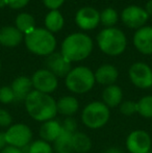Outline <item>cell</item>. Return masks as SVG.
<instances>
[{
    "label": "cell",
    "instance_id": "obj_25",
    "mask_svg": "<svg viewBox=\"0 0 152 153\" xmlns=\"http://www.w3.org/2000/svg\"><path fill=\"white\" fill-rule=\"evenodd\" d=\"M138 103V113L142 117L152 118V96H145Z\"/></svg>",
    "mask_w": 152,
    "mask_h": 153
},
{
    "label": "cell",
    "instance_id": "obj_36",
    "mask_svg": "<svg viewBox=\"0 0 152 153\" xmlns=\"http://www.w3.org/2000/svg\"><path fill=\"white\" fill-rule=\"evenodd\" d=\"M145 10L147 12V14L151 15V16H152V0L148 1V3H147V5H146V10Z\"/></svg>",
    "mask_w": 152,
    "mask_h": 153
},
{
    "label": "cell",
    "instance_id": "obj_10",
    "mask_svg": "<svg viewBox=\"0 0 152 153\" xmlns=\"http://www.w3.org/2000/svg\"><path fill=\"white\" fill-rule=\"evenodd\" d=\"M31 82L36 91L48 94V93L53 92L57 88V77L49 70L42 69L33 74Z\"/></svg>",
    "mask_w": 152,
    "mask_h": 153
},
{
    "label": "cell",
    "instance_id": "obj_24",
    "mask_svg": "<svg viewBox=\"0 0 152 153\" xmlns=\"http://www.w3.org/2000/svg\"><path fill=\"white\" fill-rule=\"evenodd\" d=\"M16 26L21 32L27 34L35 29V19L31 15L22 13L16 18Z\"/></svg>",
    "mask_w": 152,
    "mask_h": 153
},
{
    "label": "cell",
    "instance_id": "obj_38",
    "mask_svg": "<svg viewBox=\"0 0 152 153\" xmlns=\"http://www.w3.org/2000/svg\"><path fill=\"white\" fill-rule=\"evenodd\" d=\"M57 153H70V152H57Z\"/></svg>",
    "mask_w": 152,
    "mask_h": 153
},
{
    "label": "cell",
    "instance_id": "obj_27",
    "mask_svg": "<svg viewBox=\"0 0 152 153\" xmlns=\"http://www.w3.org/2000/svg\"><path fill=\"white\" fill-rule=\"evenodd\" d=\"M29 153H53L52 148L45 141H36L30 144Z\"/></svg>",
    "mask_w": 152,
    "mask_h": 153
},
{
    "label": "cell",
    "instance_id": "obj_17",
    "mask_svg": "<svg viewBox=\"0 0 152 153\" xmlns=\"http://www.w3.org/2000/svg\"><path fill=\"white\" fill-rule=\"evenodd\" d=\"M95 80L101 85H112L118 79V70L112 65H103L96 71Z\"/></svg>",
    "mask_w": 152,
    "mask_h": 153
},
{
    "label": "cell",
    "instance_id": "obj_11",
    "mask_svg": "<svg viewBox=\"0 0 152 153\" xmlns=\"http://www.w3.org/2000/svg\"><path fill=\"white\" fill-rule=\"evenodd\" d=\"M147 12L143 8L136 5H131L126 7L122 13V21L126 26L130 28H138L145 24L148 20Z\"/></svg>",
    "mask_w": 152,
    "mask_h": 153
},
{
    "label": "cell",
    "instance_id": "obj_15",
    "mask_svg": "<svg viewBox=\"0 0 152 153\" xmlns=\"http://www.w3.org/2000/svg\"><path fill=\"white\" fill-rule=\"evenodd\" d=\"M12 90L15 95V101H25L31 92L33 82L31 79L25 76H20L16 78L12 83Z\"/></svg>",
    "mask_w": 152,
    "mask_h": 153
},
{
    "label": "cell",
    "instance_id": "obj_39",
    "mask_svg": "<svg viewBox=\"0 0 152 153\" xmlns=\"http://www.w3.org/2000/svg\"><path fill=\"white\" fill-rule=\"evenodd\" d=\"M0 70H1V62H0Z\"/></svg>",
    "mask_w": 152,
    "mask_h": 153
},
{
    "label": "cell",
    "instance_id": "obj_6",
    "mask_svg": "<svg viewBox=\"0 0 152 153\" xmlns=\"http://www.w3.org/2000/svg\"><path fill=\"white\" fill-rule=\"evenodd\" d=\"M110 116L108 107L103 102L95 101L85 107L81 114V120L89 128L98 129L108 123Z\"/></svg>",
    "mask_w": 152,
    "mask_h": 153
},
{
    "label": "cell",
    "instance_id": "obj_9",
    "mask_svg": "<svg viewBox=\"0 0 152 153\" xmlns=\"http://www.w3.org/2000/svg\"><path fill=\"white\" fill-rule=\"evenodd\" d=\"M151 137L146 131H132L126 140L127 149L130 153H148L151 150Z\"/></svg>",
    "mask_w": 152,
    "mask_h": 153
},
{
    "label": "cell",
    "instance_id": "obj_30",
    "mask_svg": "<svg viewBox=\"0 0 152 153\" xmlns=\"http://www.w3.org/2000/svg\"><path fill=\"white\" fill-rule=\"evenodd\" d=\"M12 116L5 109H0V126L7 127L12 124Z\"/></svg>",
    "mask_w": 152,
    "mask_h": 153
},
{
    "label": "cell",
    "instance_id": "obj_2",
    "mask_svg": "<svg viewBox=\"0 0 152 153\" xmlns=\"http://www.w3.org/2000/svg\"><path fill=\"white\" fill-rule=\"evenodd\" d=\"M93 42L85 33H73L65 39L62 44V54L66 59L71 62H79L87 59L92 52Z\"/></svg>",
    "mask_w": 152,
    "mask_h": 153
},
{
    "label": "cell",
    "instance_id": "obj_23",
    "mask_svg": "<svg viewBox=\"0 0 152 153\" xmlns=\"http://www.w3.org/2000/svg\"><path fill=\"white\" fill-rule=\"evenodd\" d=\"M47 30L50 32H56L61 30L64 25V18L59 10H51L45 18Z\"/></svg>",
    "mask_w": 152,
    "mask_h": 153
},
{
    "label": "cell",
    "instance_id": "obj_31",
    "mask_svg": "<svg viewBox=\"0 0 152 153\" xmlns=\"http://www.w3.org/2000/svg\"><path fill=\"white\" fill-rule=\"evenodd\" d=\"M64 1L65 0H43L45 5L52 10H56L64 3Z\"/></svg>",
    "mask_w": 152,
    "mask_h": 153
},
{
    "label": "cell",
    "instance_id": "obj_3",
    "mask_svg": "<svg viewBox=\"0 0 152 153\" xmlns=\"http://www.w3.org/2000/svg\"><path fill=\"white\" fill-rule=\"evenodd\" d=\"M26 47L38 55H50L56 46L53 34L47 29L35 28L25 36Z\"/></svg>",
    "mask_w": 152,
    "mask_h": 153
},
{
    "label": "cell",
    "instance_id": "obj_35",
    "mask_svg": "<svg viewBox=\"0 0 152 153\" xmlns=\"http://www.w3.org/2000/svg\"><path fill=\"white\" fill-rule=\"evenodd\" d=\"M105 153H124L123 150L119 149V148H116V147H113V148H110L105 151Z\"/></svg>",
    "mask_w": 152,
    "mask_h": 153
},
{
    "label": "cell",
    "instance_id": "obj_19",
    "mask_svg": "<svg viewBox=\"0 0 152 153\" xmlns=\"http://www.w3.org/2000/svg\"><path fill=\"white\" fill-rule=\"evenodd\" d=\"M122 90L118 85H108L102 93V99L108 107H116L122 102Z\"/></svg>",
    "mask_w": 152,
    "mask_h": 153
},
{
    "label": "cell",
    "instance_id": "obj_16",
    "mask_svg": "<svg viewBox=\"0 0 152 153\" xmlns=\"http://www.w3.org/2000/svg\"><path fill=\"white\" fill-rule=\"evenodd\" d=\"M23 40L22 32L16 27L6 26L0 29V44L6 47H15Z\"/></svg>",
    "mask_w": 152,
    "mask_h": 153
},
{
    "label": "cell",
    "instance_id": "obj_12",
    "mask_svg": "<svg viewBox=\"0 0 152 153\" xmlns=\"http://www.w3.org/2000/svg\"><path fill=\"white\" fill-rule=\"evenodd\" d=\"M46 66L56 77H66L71 71V62L62 53H51L46 59Z\"/></svg>",
    "mask_w": 152,
    "mask_h": 153
},
{
    "label": "cell",
    "instance_id": "obj_28",
    "mask_svg": "<svg viewBox=\"0 0 152 153\" xmlns=\"http://www.w3.org/2000/svg\"><path fill=\"white\" fill-rule=\"evenodd\" d=\"M120 111L123 115L131 116L134 113H138V103H134L133 101H124L120 104Z\"/></svg>",
    "mask_w": 152,
    "mask_h": 153
},
{
    "label": "cell",
    "instance_id": "obj_22",
    "mask_svg": "<svg viewBox=\"0 0 152 153\" xmlns=\"http://www.w3.org/2000/svg\"><path fill=\"white\" fill-rule=\"evenodd\" d=\"M92 142L85 133L76 131L72 137V151L77 153H87L91 150Z\"/></svg>",
    "mask_w": 152,
    "mask_h": 153
},
{
    "label": "cell",
    "instance_id": "obj_21",
    "mask_svg": "<svg viewBox=\"0 0 152 153\" xmlns=\"http://www.w3.org/2000/svg\"><path fill=\"white\" fill-rule=\"evenodd\" d=\"M57 113L65 116H72L78 109V101L72 96H66L61 98L56 102Z\"/></svg>",
    "mask_w": 152,
    "mask_h": 153
},
{
    "label": "cell",
    "instance_id": "obj_34",
    "mask_svg": "<svg viewBox=\"0 0 152 153\" xmlns=\"http://www.w3.org/2000/svg\"><path fill=\"white\" fill-rule=\"evenodd\" d=\"M6 145H7V142H6L5 132L0 131V150H3Z\"/></svg>",
    "mask_w": 152,
    "mask_h": 153
},
{
    "label": "cell",
    "instance_id": "obj_14",
    "mask_svg": "<svg viewBox=\"0 0 152 153\" xmlns=\"http://www.w3.org/2000/svg\"><path fill=\"white\" fill-rule=\"evenodd\" d=\"M133 44L143 54L152 53V27H142L134 33Z\"/></svg>",
    "mask_w": 152,
    "mask_h": 153
},
{
    "label": "cell",
    "instance_id": "obj_1",
    "mask_svg": "<svg viewBox=\"0 0 152 153\" xmlns=\"http://www.w3.org/2000/svg\"><path fill=\"white\" fill-rule=\"evenodd\" d=\"M29 116L37 121L46 122L52 120L57 114L56 102L48 94L31 91L25 100Z\"/></svg>",
    "mask_w": 152,
    "mask_h": 153
},
{
    "label": "cell",
    "instance_id": "obj_33",
    "mask_svg": "<svg viewBox=\"0 0 152 153\" xmlns=\"http://www.w3.org/2000/svg\"><path fill=\"white\" fill-rule=\"evenodd\" d=\"M0 153H23L21 151V149L16 147H13V146H8V147H5L3 150H1Z\"/></svg>",
    "mask_w": 152,
    "mask_h": 153
},
{
    "label": "cell",
    "instance_id": "obj_20",
    "mask_svg": "<svg viewBox=\"0 0 152 153\" xmlns=\"http://www.w3.org/2000/svg\"><path fill=\"white\" fill-rule=\"evenodd\" d=\"M75 132L62 127L61 134L54 142V148L57 152H72V137Z\"/></svg>",
    "mask_w": 152,
    "mask_h": 153
},
{
    "label": "cell",
    "instance_id": "obj_4",
    "mask_svg": "<svg viewBox=\"0 0 152 153\" xmlns=\"http://www.w3.org/2000/svg\"><path fill=\"white\" fill-rule=\"evenodd\" d=\"M98 45L104 53L108 55L121 54L126 48V36L120 29L106 28L98 34Z\"/></svg>",
    "mask_w": 152,
    "mask_h": 153
},
{
    "label": "cell",
    "instance_id": "obj_26",
    "mask_svg": "<svg viewBox=\"0 0 152 153\" xmlns=\"http://www.w3.org/2000/svg\"><path fill=\"white\" fill-rule=\"evenodd\" d=\"M100 20H101L102 24L110 28V26H113V25H115L117 23L118 14L113 8H106L100 15Z\"/></svg>",
    "mask_w": 152,
    "mask_h": 153
},
{
    "label": "cell",
    "instance_id": "obj_5",
    "mask_svg": "<svg viewBox=\"0 0 152 153\" xmlns=\"http://www.w3.org/2000/svg\"><path fill=\"white\" fill-rule=\"evenodd\" d=\"M95 83V75L87 67H77L66 76V85L71 92L83 94L89 92Z\"/></svg>",
    "mask_w": 152,
    "mask_h": 153
},
{
    "label": "cell",
    "instance_id": "obj_8",
    "mask_svg": "<svg viewBox=\"0 0 152 153\" xmlns=\"http://www.w3.org/2000/svg\"><path fill=\"white\" fill-rule=\"evenodd\" d=\"M129 77L131 82L140 89H148L152 87V70L144 62H136L129 69Z\"/></svg>",
    "mask_w": 152,
    "mask_h": 153
},
{
    "label": "cell",
    "instance_id": "obj_13",
    "mask_svg": "<svg viewBox=\"0 0 152 153\" xmlns=\"http://www.w3.org/2000/svg\"><path fill=\"white\" fill-rule=\"evenodd\" d=\"M75 21L81 29L90 30L99 24L100 14L93 7H82L77 12Z\"/></svg>",
    "mask_w": 152,
    "mask_h": 153
},
{
    "label": "cell",
    "instance_id": "obj_7",
    "mask_svg": "<svg viewBox=\"0 0 152 153\" xmlns=\"http://www.w3.org/2000/svg\"><path fill=\"white\" fill-rule=\"evenodd\" d=\"M5 137L8 145L21 149L24 146L29 145L33 137V132L27 125L16 124L7 129Z\"/></svg>",
    "mask_w": 152,
    "mask_h": 153
},
{
    "label": "cell",
    "instance_id": "obj_29",
    "mask_svg": "<svg viewBox=\"0 0 152 153\" xmlns=\"http://www.w3.org/2000/svg\"><path fill=\"white\" fill-rule=\"evenodd\" d=\"M15 101V95L10 87L0 88V102L3 104L12 103Z\"/></svg>",
    "mask_w": 152,
    "mask_h": 153
},
{
    "label": "cell",
    "instance_id": "obj_18",
    "mask_svg": "<svg viewBox=\"0 0 152 153\" xmlns=\"http://www.w3.org/2000/svg\"><path fill=\"white\" fill-rule=\"evenodd\" d=\"M62 131V125L57 121L49 120L46 121L41 126L40 137H42V141L45 142H55V140L59 137Z\"/></svg>",
    "mask_w": 152,
    "mask_h": 153
},
{
    "label": "cell",
    "instance_id": "obj_32",
    "mask_svg": "<svg viewBox=\"0 0 152 153\" xmlns=\"http://www.w3.org/2000/svg\"><path fill=\"white\" fill-rule=\"evenodd\" d=\"M29 0H8V5L12 8L18 10V8H22L28 3Z\"/></svg>",
    "mask_w": 152,
    "mask_h": 153
},
{
    "label": "cell",
    "instance_id": "obj_37",
    "mask_svg": "<svg viewBox=\"0 0 152 153\" xmlns=\"http://www.w3.org/2000/svg\"><path fill=\"white\" fill-rule=\"evenodd\" d=\"M6 4H8V0H0V8L4 7Z\"/></svg>",
    "mask_w": 152,
    "mask_h": 153
}]
</instances>
